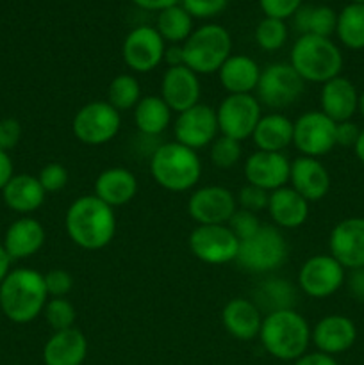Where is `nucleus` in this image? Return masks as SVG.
<instances>
[{
    "instance_id": "1",
    "label": "nucleus",
    "mask_w": 364,
    "mask_h": 365,
    "mask_svg": "<svg viewBox=\"0 0 364 365\" xmlns=\"http://www.w3.org/2000/svg\"><path fill=\"white\" fill-rule=\"evenodd\" d=\"M64 228L75 246L86 252H96L113 242L116 234V214L113 207L95 195H86L74 200L68 207Z\"/></svg>"
},
{
    "instance_id": "2",
    "label": "nucleus",
    "mask_w": 364,
    "mask_h": 365,
    "mask_svg": "<svg viewBox=\"0 0 364 365\" xmlns=\"http://www.w3.org/2000/svg\"><path fill=\"white\" fill-rule=\"evenodd\" d=\"M310 330L305 317L295 309L266 314L261 324L259 341L264 351L282 362H295L310 346Z\"/></svg>"
},
{
    "instance_id": "3",
    "label": "nucleus",
    "mask_w": 364,
    "mask_h": 365,
    "mask_svg": "<svg viewBox=\"0 0 364 365\" xmlns=\"http://www.w3.org/2000/svg\"><path fill=\"white\" fill-rule=\"evenodd\" d=\"M49 292L45 278L31 267L11 269L6 280L0 284V310L9 321L27 324L43 314Z\"/></svg>"
},
{
    "instance_id": "4",
    "label": "nucleus",
    "mask_w": 364,
    "mask_h": 365,
    "mask_svg": "<svg viewBox=\"0 0 364 365\" xmlns=\"http://www.w3.org/2000/svg\"><path fill=\"white\" fill-rule=\"evenodd\" d=\"M150 175L159 187L170 192L191 191L202 178V160L195 150L168 141L150 155Z\"/></svg>"
},
{
    "instance_id": "5",
    "label": "nucleus",
    "mask_w": 364,
    "mask_h": 365,
    "mask_svg": "<svg viewBox=\"0 0 364 365\" xmlns=\"http://www.w3.org/2000/svg\"><path fill=\"white\" fill-rule=\"evenodd\" d=\"M289 64L303 82L325 84L339 77L343 70V53L330 38L321 36H298L289 52Z\"/></svg>"
},
{
    "instance_id": "6",
    "label": "nucleus",
    "mask_w": 364,
    "mask_h": 365,
    "mask_svg": "<svg viewBox=\"0 0 364 365\" xmlns=\"http://www.w3.org/2000/svg\"><path fill=\"white\" fill-rule=\"evenodd\" d=\"M184 64L196 75L218 73L221 64L232 56V38L225 27L206 24L195 29L182 43Z\"/></svg>"
},
{
    "instance_id": "7",
    "label": "nucleus",
    "mask_w": 364,
    "mask_h": 365,
    "mask_svg": "<svg viewBox=\"0 0 364 365\" xmlns=\"http://www.w3.org/2000/svg\"><path fill=\"white\" fill-rule=\"evenodd\" d=\"M289 246L280 228L275 225H263L248 239L239 242L236 264L253 274H268L285 264Z\"/></svg>"
},
{
    "instance_id": "8",
    "label": "nucleus",
    "mask_w": 364,
    "mask_h": 365,
    "mask_svg": "<svg viewBox=\"0 0 364 365\" xmlns=\"http://www.w3.org/2000/svg\"><path fill=\"white\" fill-rule=\"evenodd\" d=\"M121 128V113L107 100H95L82 106L71 120L75 139L86 146H102L113 141Z\"/></svg>"
},
{
    "instance_id": "9",
    "label": "nucleus",
    "mask_w": 364,
    "mask_h": 365,
    "mask_svg": "<svg viewBox=\"0 0 364 365\" xmlns=\"http://www.w3.org/2000/svg\"><path fill=\"white\" fill-rule=\"evenodd\" d=\"M305 82L289 63H273L261 70L256 96L261 106L273 110L291 107L300 100Z\"/></svg>"
},
{
    "instance_id": "10",
    "label": "nucleus",
    "mask_w": 364,
    "mask_h": 365,
    "mask_svg": "<svg viewBox=\"0 0 364 365\" xmlns=\"http://www.w3.org/2000/svg\"><path fill=\"white\" fill-rule=\"evenodd\" d=\"M188 245L193 257L209 266L236 262L239 252V239L227 225H196Z\"/></svg>"
},
{
    "instance_id": "11",
    "label": "nucleus",
    "mask_w": 364,
    "mask_h": 365,
    "mask_svg": "<svg viewBox=\"0 0 364 365\" xmlns=\"http://www.w3.org/2000/svg\"><path fill=\"white\" fill-rule=\"evenodd\" d=\"M216 118L220 134L241 143L252 138L263 118V106L256 95H227L216 107Z\"/></svg>"
},
{
    "instance_id": "12",
    "label": "nucleus",
    "mask_w": 364,
    "mask_h": 365,
    "mask_svg": "<svg viewBox=\"0 0 364 365\" xmlns=\"http://www.w3.org/2000/svg\"><path fill=\"white\" fill-rule=\"evenodd\" d=\"M346 282V269L328 253L309 257L300 266L298 289L314 299L330 298Z\"/></svg>"
},
{
    "instance_id": "13",
    "label": "nucleus",
    "mask_w": 364,
    "mask_h": 365,
    "mask_svg": "<svg viewBox=\"0 0 364 365\" xmlns=\"http://www.w3.org/2000/svg\"><path fill=\"white\" fill-rule=\"evenodd\" d=\"M293 145L303 157L320 159L335 146V121L321 110H307L293 121Z\"/></svg>"
},
{
    "instance_id": "14",
    "label": "nucleus",
    "mask_w": 364,
    "mask_h": 365,
    "mask_svg": "<svg viewBox=\"0 0 364 365\" xmlns=\"http://www.w3.org/2000/svg\"><path fill=\"white\" fill-rule=\"evenodd\" d=\"M166 43L152 25L134 27L123 39L121 57L134 73H148L156 70L164 59Z\"/></svg>"
},
{
    "instance_id": "15",
    "label": "nucleus",
    "mask_w": 364,
    "mask_h": 365,
    "mask_svg": "<svg viewBox=\"0 0 364 365\" xmlns=\"http://www.w3.org/2000/svg\"><path fill=\"white\" fill-rule=\"evenodd\" d=\"M218 134H220V128H218L216 109L202 102L177 114L175 118L173 141L181 143L195 152L211 146Z\"/></svg>"
},
{
    "instance_id": "16",
    "label": "nucleus",
    "mask_w": 364,
    "mask_h": 365,
    "mask_svg": "<svg viewBox=\"0 0 364 365\" xmlns=\"http://www.w3.org/2000/svg\"><path fill=\"white\" fill-rule=\"evenodd\" d=\"M236 210V195L223 185L196 187L188 200V214L196 225H227Z\"/></svg>"
},
{
    "instance_id": "17",
    "label": "nucleus",
    "mask_w": 364,
    "mask_h": 365,
    "mask_svg": "<svg viewBox=\"0 0 364 365\" xmlns=\"http://www.w3.org/2000/svg\"><path fill=\"white\" fill-rule=\"evenodd\" d=\"M289 170H291V160L282 152L256 150L246 157L243 164L246 184L257 185L268 192H273L289 184Z\"/></svg>"
},
{
    "instance_id": "18",
    "label": "nucleus",
    "mask_w": 364,
    "mask_h": 365,
    "mask_svg": "<svg viewBox=\"0 0 364 365\" xmlns=\"http://www.w3.org/2000/svg\"><path fill=\"white\" fill-rule=\"evenodd\" d=\"M328 250L345 269L364 267V217L339 221L330 232Z\"/></svg>"
},
{
    "instance_id": "19",
    "label": "nucleus",
    "mask_w": 364,
    "mask_h": 365,
    "mask_svg": "<svg viewBox=\"0 0 364 365\" xmlns=\"http://www.w3.org/2000/svg\"><path fill=\"white\" fill-rule=\"evenodd\" d=\"M161 98L166 102L171 113H184L193 106L200 103L202 96V84L200 77L188 66L168 68L161 78Z\"/></svg>"
},
{
    "instance_id": "20",
    "label": "nucleus",
    "mask_w": 364,
    "mask_h": 365,
    "mask_svg": "<svg viewBox=\"0 0 364 365\" xmlns=\"http://www.w3.org/2000/svg\"><path fill=\"white\" fill-rule=\"evenodd\" d=\"M330 173L320 159L314 157H296L291 160L289 184L309 203L320 202L330 191Z\"/></svg>"
},
{
    "instance_id": "21",
    "label": "nucleus",
    "mask_w": 364,
    "mask_h": 365,
    "mask_svg": "<svg viewBox=\"0 0 364 365\" xmlns=\"http://www.w3.org/2000/svg\"><path fill=\"white\" fill-rule=\"evenodd\" d=\"M355 323L350 317L339 316V314L321 317L310 330V342L316 346L318 351L330 356L348 351L355 344Z\"/></svg>"
},
{
    "instance_id": "22",
    "label": "nucleus",
    "mask_w": 364,
    "mask_h": 365,
    "mask_svg": "<svg viewBox=\"0 0 364 365\" xmlns=\"http://www.w3.org/2000/svg\"><path fill=\"white\" fill-rule=\"evenodd\" d=\"M320 110L335 123L350 121L359 110V91L346 77H334L321 84Z\"/></svg>"
},
{
    "instance_id": "23",
    "label": "nucleus",
    "mask_w": 364,
    "mask_h": 365,
    "mask_svg": "<svg viewBox=\"0 0 364 365\" xmlns=\"http://www.w3.org/2000/svg\"><path fill=\"white\" fill-rule=\"evenodd\" d=\"M45 241V227L36 217L21 216L7 227L2 245L11 260H25L34 257Z\"/></svg>"
},
{
    "instance_id": "24",
    "label": "nucleus",
    "mask_w": 364,
    "mask_h": 365,
    "mask_svg": "<svg viewBox=\"0 0 364 365\" xmlns=\"http://www.w3.org/2000/svg\"><path fill=\"white\" fill-rule=\"evenodd\" d=\"M263 312L248 298H232L221 310V324L236 341L248 342L259 337Z\"/></svg>"
},
{
    "instance_id": "25",
    "label": "nucleus",
    "mask_w": 364,
    "mask_h": 365,
    "mask_svg": "<svg viewBox=\"0 0 364 365\" xmlns=\"http://www.w3.org/2000/svg\"><path fill=\"white\" fill-rule=\"evenodd\" d=\"M88 339L79 328L54 331L43 346L45 365H82L88 356Z\"/></svg>"
},
{
    "instance_id": "26",
    "label": "nucleus",
    "mask_w": 364,
    "mask_h": 365,
    "mask_svg": "<svg viewBox=\"0 0 364 365\" xmlns=\"http://www.w3.org/2000/svg\"><path fill=\"white\" fill-rule=\"evenodd\" d=\"M309 205L303 196H300L291 185L270 192L268 214L271 221L280 230H295L303 227L309 220Z\"/></svg>"
},
{
    "instance_id": "27",
    "label": "nucleus",
    "mask_w": 364,
    "mask_h": 365,
    "mask_svg": "<svg viewBox=\"0 0 364 365\" xmlns=\"http://www.w3.org/2000/svg\"><path fill=\"white\" fill-rule=\"evenodd\" d=\"M138 191V178L123 166L106 168L95 180V196L113 209L131 203Z\"/></svg>"
},
{
    "instance_id": "28",
    "label": "nucleus",
    "mask_w": 364,
    "mask_h": 365,
    "mask_svg": "<svg viewBox=\"0 0 364 365\" xmlns=\"http://www.w3.org/2000/svg\"><path fill=\"white\" fill-rule=\"evenodd\" d=\"M259 77V64L245 53H232L218 70V81L227 95H253Z\"/></svg>"
},
{
    "instance_id": "29",
    "label": "nucleus",
    "mask_w": 364,
    "mask_h": 365,
    "mask_svg": "<svg viewBox=\"0 0 364 365\" xmlns=\"http://www.w3.org/2000/svg\"><path fill=\"white\" fill-rule=\"evenodd\" d=\"M46 192L34 175H14L2 189V200L13 212L29 216L45 203Z\"/></svg>"
},
{
    "instance_id": "30",
    "label": "nucleus",
    "mask_w": 364,
    "mask_h": 365,
    "mask_svg": "<svg viewBox=\"0 0 364 365\" xmlns=\"http://www.w3.org/2000/svg\"><path fill=\"white\" fill-rule=\"evenodd\" d=\"M252 139L257 150L284 152L289 145H293V121L282 113L263 114Z\"/></svg>"
},
{
    "instance_id": "31",
    "label": "nucleus",
    "mask_w": 364,
    "mask_h": 365,
    "mask_svg": "<svg viewBox=\"0 0 364 365\" xmlns=\"http://www.w3.org/2000/svg\"><path fill=\"white\" fill-rule=\"evenodd\" d=\"M132 116L136 128L148 138L161 135L171 123V109L159 95L141 96L138 106L132 109Z\"/></svg>"
},
{
    "instance_id": "32",
    "label": "nucleus",
    "mask_w": 364,
    "mask_h": 365,
    "mask_svg": "<svg viewBox=\"0 0 364 365\" xmlns=\"http://www.w3.org/2000/svg\"><path fill=\"white\" fill-rule=\"evenodd\" d=\"M293 25L300 36H321L330 38L335 34L338 13L328 6H302L293 14Z\"/></svg>"
},
{
    "instance_id": "33",
    "label": "nucleus",
    "mask_w": 364,
    "mask_h": 365,
    "mask_svg": "<svg viewBox=\"0 0 364 365\" xmlns=\"http://www.w3.org/2000/svg\"><path fill=\"white\" fill-rule=\"evenodd\" d=\"M296 289L285 278H266L256 289V298L252 299L261 312H275V310L295 309Z\"/></svg>"
},
{
    "instance_id": "34",
    "label": "nucleus",
    "mask_w": 364,
    "mask_h": 365,
    "mask_svg": "<svg viewBox=\"0 0 364 365\" xmlns=\"http://www.w3.org/2000/svg\"><path fill=\"white\" fill-rule=\"evenodd\" d=\"M195 18L182 7V4L171 6L157 13L156 29L168 45H182L195 31L193 27Z\"/></svg>"
},
{
    "instance_id": "35",
    "label": "nucleus",
    "mask_w": 364,
    "mask_h": 365,
    "mask_svg": "<svg viewBox=\"0 0 364 365\" xmlns=\"http://www.w3.org/2000/svg\"><path fill=\"white\" fill-rule=\"evenodd\" d=\"M335 36L350 50L364 48V4H348L338 14Z\"/></svg>"
},
{
    "instance_id": "36",
    "label": "nucleus",
    "mask_w": 364,
    "mask_h": 365,
    "mask_svg": "<svg viewBox=\"0 0 364 365\" xmlns=\"http://www.w3.org/2000/svg\"><path fill=\"white\" fill-rule=\"evenodd\" d=\"M141 100V86L139 81L131 73H120L111 81L107 88V102L118 110H131Z\"/></svg>"
},
{
    "instance_id": "37",
    "label": "nucleus",
    "mask_w": 364,
    "mask_h": 365,
    "mask_svg": "<svg viewBox=\"0 0 364 365\" xmlns=\"http://www.w3.org/2000/svg\"><path fill=\"white\" fill-rule=\"evenodd\" d=\"M253 36H256V43L259 45L261 50H264V52H277L288 41V25H285L284 20L264 16L257 24Z\"/></svg>"
},
{
    "instance_id": "38",
    "label": "nucleus",
    "mask_w": 364,
    "mask_h": 365,
    "mask_svg": "<svg viewBox=\"0 0 364 365\" xmlns=\"http://www.w3.org/2000/svg\"><path fill=\"white\" fill-rule=\"evenodd\" d=\"M41 316L45 317L52 331H61L75 327L77 310L68 298H49Z\"/></svg>"
},
{
    "instance_id": "39",
    "label": "nucleus",
    "mask_w": 364,
    "mask_h": 365,
    "mask_svg": "<svg viewBox=\"0 0 364 365\" xmlns=\"http://www.w3.org/2000/svg\"><path fill=\"white\" fill-rule=\"evenodd\" d=\"M209 152L211 163H213L218 170H232L243 157L241 143L221 134L211 143Z\"/></svg>"
},
{
    "instance_id": "40",
    "label": "nucleus",
    "mask_w": 364,
    "mask_h": 365,
    "mask_svg": "<svg viewBox=\"0 0 364 365\" xmlns=\"http://www.w3.org/2000/svg\"><path fill=\"white\" fill-rule=\"evenodd\" d=\"M236 202H238V209L259 214V212H264V210H268L270 192L257 187V185L245 184L241 189H239L238 195H236Z\"/></svg>"
},
{
    "instance_id": "41",
    "label": "nucleus",
    "mask_w": 364,
    "mask_h": 365,
    "mask_svg": "<svg viewBox=\"0 0 364 365\" xmlns=\"http://www.w3.org/2000/svg\"><path fill=\"white\" fill-rule=\"evenodd\" d=\"M38 180L41 184V187L45 189V192H59L66 187L68 180H70V175L64 164L61 163H49L39 170Z\"/></svg>"
},
{
    "instance_id": "42",
    "label": "nucleus",
    "mask_w": 364,
    "mask_h": 365,
    "mask_svg": "<svg viewBox=\"0 0 364 365\" xmlns=\"http://www.w3.org/2000/svg\"><path fill=\"white\" fill-rule=\"evenodd\" d=\"M227 227L231 228L232 234H234L236 237L239 239V242H241L245 241V239H248L250 235L256 234V232L263 227V223H261L257 214L238 209L234 214H232L231 220H228Z\"/></svg>"
},
{
    "instance_id": "43",
    "label": "nucleus",
    "mask_w": 364,
    "mask_h": 365,
    "mask_svg": "<svg viewBox=\"0 0 364 365\" xmlns=\"http://www.w3.org/2000/svg\"><path fill=\"white\" fill-rule=\"evenodd\" d=\"M45 278V287L49 292V298H66L74 289V277L66 269H50L49 273L43 274Z\"/></svg>"
},
{
    "instance_id": "44",
    "label": "nucleus",
    "mask_w": 364,
    "mask_h": 365,
    "mask_svg": "<svg viewBox=\"0 0 364 365\" xmlns=\"http://www.w3.org/2000/svg\"><path fill=\"white\" fill-rule=\"evenodd\" d=\"M182 7L193 18H214L223 13L228 6V0H182Z\"/></svg>"
},
{
    "instance_id": "45",
    "label": "nucleus",
    "mask_w": 364,
    "mask_h": 365,
    "mask_svg": "<svg viewBox=\"0 0 364 365\" xmlns=\"http://www.w3.org/2000/svg\"><path fill=\"white\" fill-rule=\"evenodd\" d=\"M302 2L303 0H259V6L264 16L285 21L302 7Z\"/></svg>"
},
{
    "instance_id": "46",
    "label": "nucleus",
    "mask_w": 364,
    "mask_h": 365,
    "mask_svg": "<svg viewBox=\"0 0 364 365\" xmlns=\"http://www.w3.org/2000/svg\"><path fill=\"white\" fill-rule=\"evenodd\" d=\"M21 125L14 118H4L0 120V150L9 152L20 143Z\"/></svg>"
},
{
    "instance_id": "47",
    "label": "nucleus",
    "mask_w": 364,
    "mask_h": 365,
    "mask_svg": "<svg viewBox=\"0 0 364 365\" xmlns=\"http://www.w3.org/2000/svg\"><path fill=\"white\" fill-rule=\"evenodd\" d=\"M360 128L359 125L350 121H341V123H335V146H355L357 139H359Z\"/></svg>"
},
{
    "instance_id": "48",
    "label": "nucleus",
    "mask_w": 364,
    "mask_h": 365,
    "mask_svg": "<svg viewBox=\"0 0 364 365\" xmlns=\"http://www.w3.org/2000/svg\"><path fill=\"white\" fill-rule=\"evenodd\" d=\"M293 365H339L338 360L330 355H325V353L320 351H307L305 355L300 356L298 360H295Z\"/></svg>"
},
{
    "instance_id": "49",
    "label": "nucleus",
    "mask_w": 364,
    "mask_h": 365,
    "mask_svg": "<svg viewBox=\"0 0 364 365\" xmlns=\"http://www.w3.org/2000/svg\"><path fill=\"white\" fill-rule=\"evenodd\" d=\"M14 177V166L13 160H11L9 153L0 150V192L6 187L7 182Z\"/></svg>"
},
{
    "instance_id": "50",
    "label": "nucleus",
    "mask_w": 364,
    "mask_h": 365,
    "mask_svg": "<svg viewBox=\"0 0 364 365\" xmlns=\"http://www.w3.org/2000/svg\"><path fill=\"white\" fill-rule=\"evenodd\" d=\"M163 63L168 64V68L184 66V50L182 45H168L164 50Z\"/></svg>"
},
{
    "instance_id": "51",
    "label": "nucleus",
    "mask_w": 364,
    "mask_h": 365,
    "mask_svg": "<svg viewBox=\"0 0 364 365\" xmlns=\"http://www.w3.org/2000/svg\"><path fill=\"white\" fill-rule=\"evenodd\" d=\"M348 287L357 299H364V267L352 271L348 278Z\"/></svg>"
},
{
    "instance_id": "52",
    "label": "nucleus",
    "mask_w": 364,
    "mask_h": 365,
    "mask_svg": "<svg viewBox=\"0 0 364 365\" xmlns=\"http://www.w3.org/2000/svg\"><path fill=\"white\" fill-rule=\"evenodd\" d=\"M132 2L145 11H157L159 13V11L168 9L171 6H177L182 0H132Z\"/></svg>"
},
{
    "instance_id": "53",
    "label": "nucleus",
    "mask_w": 364,
    "mask_h": 365,
    "mask_svg": "<svg viewBox=\"0 0 364 365\" xmlns=\"http://www.w3.org/2000/svg\"><path fill=\"white\" fill-rule=\"evenodd\" d=\"M11 257L7 255L6 248H4V245L0 242V284H2L4 280H6L7 274L11 273Z\"/></svg>"
},
{
    "instance_id": "54",
    "label": "nucleus",
    "mask_w": 364,
    "mask_h": 365,
    "mask_svg": "<svg viewBox=\"0 0 364 365\" xmlns=\"http://www.w3.org/2000/svg\"><path fill=\"white\" fill-rule=\"evenodd\" d=\"M353 150H355L357 159H359L360 163L364 164V128H360L359 139H357V143H355V146H353Z\"/></svg>"
},
{
    "instance_id": "55",
    "label": "nucleus",
    "mask_w": 364,
    "mask_h": 365,
    "mask_svg": "<svg viewBox=\"0 0 364 365\" xmlns=\"http://www.w3.org/2000/svg\"><path fill=\"white\" fill-rule=\"evenodd\" d=\"M359 113L363 114V118H364V91L359 95Z\"/></svg>"
},
{
    "instance_id": "56",
    "label": "nucleus",
    "mask_w": 364,
    "mask_h": 365,
    "mask_svg": "<svg viewBox=\"0 0 364 365\" xmlns=\"http://www.w3.org/2000/svg\"><path fill=\"white\" fill-rule=\"evenodd\" d=\"M350 4H364V0H348Z\"/></svg>"
}]
</instances>
